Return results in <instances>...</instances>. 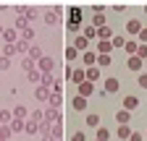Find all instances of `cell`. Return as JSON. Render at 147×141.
Listing matches in <instances>:
<instances>
[{
    "mask_svg": "<svg viewBox=\"0 0 147 141\" xmlns=\"http://www.w3.org/2000/svg\"><path fill=\"white\" fill-rule=\"evenodd\" d=\"M116 120H118V126H129V120H131V112L121 107V110L116 112Z\"/></svg>",
    "mask_w": 147,
    "mask_h": 141,
    "instance_id": "16",
    "label": "cell"
},
{
    "mask_svg": "<svg viewBox=\"0 0 147 141\" xmlns=\"http://www.w3.org/2000/svg\"><path fill=\"white\" fill-rule=\"evenodd\" d=\"M92 94H95V84H92V81H82L79 84V97H92Z\"/></svg>",
    "mask_w": 147,
    "mask_h": 141,
    "instance_id": "11",
    "label": "cell"
},
{
    "mask_svg": "<svg viewBox=\"0 0 147 141\" xmlns=\"http://www.w3.org/2000/svg\"><path fill=\"white\" fill-rule=\"evenodd\" d=\"M118 89H121V81H118L116 76L105 78V84H102V92H105V94H113V92H118Z\"/></svg>",
    "mask_w": 147,
    "mask_h": 141,
    "instance_id": "7",
    "label": "cell"
},
{
    "mask_svg": "<svg viewBox=\"0 0 147 141\" xmlns=\"http://www.w3.org/2000/svg\"><path fill=\"white\" fill-rule=\"evenodd\" d=\"M42 19H45V24H47V26H55V24H61V5H53V8H47Z\"/></svg>",
    "mask_w": 147,
    "mask_h": 141,
    "instance_id": "2",
    "label": "cell"
},
{
    "mask_svg": "<svg viewBox=\"0 0 147 141\" xmlns=\"http://www.w3.org/2000/svg\"><path fill=\"white\" fill-rule=\"evenodd\" d=\"M100 39H113V29H110V26L97 29V42H100Z\"/></svg>",
    "mask_w": 147,
    "mask_h": 141,
    "instance_id": "27",
    "label": "cell"
},
{
    "mask_svg": "<svg viewBox=\"0 0 147 141\" xmlns=\"http://www.w3.org/2000/svg\"><path fill=\"white\" fill-rule=\"evenodd\" d=\"M34 97L40 99V102H47V99H50V89H45V86H37V89H34Z\"/></svg>",
    "mask_w": 147,
    "mask_h": 141,
    "instance_id": "25",
    "label": "cell"
},
{
    "mask_svg": "<svg viewBox=\"0 0 147 141\" xmlns=\"http://www.w3.org/2000/svg\"><path fill=\"white\" fill-rule=\"evenodd\" d=\"M13 55H18V50H16V45H5V47H3V58H8V60H11Z\"/></svg>",
    "mask_w": 147,
    "mask_h": 141,
    "instance_id": "35",
    "label": "cell"
},
{
    "mask_svg": "<svg viewBox=\"0 0 147 141\" xmlns=\"http://www.w3.org/2000/svg\"><path fill=\"white\" fill-rule=\"evenodd\" d=\"M82 63H84L87 68L97 65V52H95V50H87V52H82Z\"/></svg>",
    "mask_w": 147,
    "mask_h": 141,
    "instance_id": "10",
    "label": "cell"
},
{
    "mask_svg": "<svg viewBox=\"0 0 147 141\" xmlns=\"http://www.w3.org/2000/svg\"><path fill=\"white\" fill-rule=\"evenodd\" d=\"M95 141H97V138H95Z\"/></svg>",
    "mask_w": 147,
    "mask_h": 141,
    "instance_id": "52",
    "label": "cell"
},
{
    "mask_svg": "<svg viewBox=\"0 0 147 141\" xmlns=\"http://www.w3.org/2000/svg\"><path fill=\"white\" fill-rule=\"evenodd\" d=\"M113 65V55H97V68H108Z\"/></svg>",
    "mask_w": 147,
    "mask_h": 141,
    "instance_id": "29",
    "label": "cell"
},
{
    "mask_svg": "<svg viewBox=\"0 0 147 141\" xmlns=\"http://www.w3.org/2000/svg\"><path fill=\"white\" fill-rule=\"evenodd\" d=\"M13 118L16 120H26L29 118V110L24 107V104H16V107H13Z\"/></svg>",
    "mask_w": 147,
    "mask_h": 141,
    "instance_id": "21",
    "label": "cell"
},
{
    "mask_svg": "<svg viewBox=\"0 0 147 141\" xmlns=\"http://www.w3.org/2000/svg\"><path fill=\"white\" fill-rule=\"evenodd\" d=\"M50 136H53V141H61V138H63V123H55Z\"/></svg>",
    "mask_w": 147,
    "mask_h": 141,
    "instance_id": "31",
    "label": "cell"
},
{
    "mask_svg": "<svg viewBox=\"0 0 147 141\" xmlns=\"http://www.w3.org/2000/svg\"><path fill=\"white\" fill-rule=\"evenodd\" d=\"M71 141H87V136H84V131H76L71 136Z\"/></svg>",
    "mask_w": 147,
    "mask_h": 141,
    "instance_id": "46",
    "label": "cell"
},
{
    "mask_svg": "<svg viewBox=\"0 0 147 141\" xmlns=\"http://www.w3.org/2000/svg\"><path fill=\"white\" fill-rule=\"evenodd\" d=\"M95 52H97V55H113V45H110V39L95 42Z\"/></svg>",
    "mask_w": 147,
    "mask_h": 141,
    "instance_id": "6",
    "label": "cell"
},
{
    "mask_svg": "<svg viewBox=\"0 0 147 141\" xmlns=\"http://www.w3.org/2000/svg\"><path fill=\"white\" fill-rule=\"evenodd\" d=\"M95 138H97V141H108V138H110V131H108V128H102V126H100V128H97V131H95Z\"/></svg>",
    "mask_w": 147,
    "mask_h": 141,
    "instance_id": "34",
    "label": "cell"
},
{
    "mask_svg": "<svg viewBox=\"0 0 147 141\" xmlns=\"http://www.w3.org/2000/svg\"><path fill=\"white\" fill-rule=\"evenodd\" d=\"M34 37H37V34H34V29H32V26L21 31V39H24V42H29V45H32V39H34Z\"/></svg>",
    "mask_w": 147,
    "mask_h": 141,
    "instance_id": "41",
    "label": "cell"
},
{
    "mask_svg": "<svg viewBox=\"0 0 147 141\" xmlns=\"http://www.w3.org/2000/svg\"><path fill=\"white\" fill-rule=\"evenodd\" d=\"M26 58H32L34 63L40 60V58H42V50H40V45H32V47H29V52H26Z\"/></svg>",
    "mask_w": 147,
    "mask_h": 141,
    "instance_id": "26",
    "label": "cell"
},
{
    "mask_svg": "<svg viewBox=\"0 0 147 141\" xmlns=\"http://www.w3.org/2000/svg\"><path fill=\"white\" fill-rule=\"evenodd\" d=\"M3 31H5V29H3V26H0V37H3Z\"/></svg>",
    "mask_w": 147,
    "mask_h": 141,
    "instance_id": "49",
    "label": "cell"
},
{
    "mask_svg": "<svg viewBox=\"0 0 147 141\" xmlns=\"http://www.w3.org/2000/svg\"><path fill=\"white\" fill-rule=\"evenodd\" d=\"M144 13H147V5H144Z\"/></svg>",
    "mask_w": 147,
    "mask_h": 141,
    "instance_id": "50",
    "label": "cell"
},
{
    "mask_svg": "<svg viewBox=\"0 0 147 141\" xmlns=\"http://www.w3.org/2000/svg\"><path fill=\"white\" fill-rule=\"evenodd\" d=\"M11 68V60L8 58H0V70H8Z\"/></svg>",
    "mask_w": 147,
    "mask_h": 141,
    "instance_id": "48",
    "label": "cell"
},
{
    "mask_svg": "<svg viewBox=\"0 0 147 141\" xmlns=\"http://www.w3.org/2000/svg\"><path fill=\"white\" fill-rule=\"evenodd\" d=\"M137 47H139V45H137V39H126V45H123V52H126L129 58H131V55H137Z\"/></svg>",
    "mask_w": 147,
    "mask_h": 141,
    "instance_id": "22",
    "label": "cell"
},
{
    "mask_svg": "<svg viewBox=\"0 0 147 141\" xmlns=\"http://www.w3.org/2000/svg\"><path fill=\"white\" fill-rule=\"evenodd\" d=\"M100 123H102V118H100L97 112H87V118H84V126H87V128H95V131H97Z\"/></svg>",
    "mask_w": 147,
    "mask_h": 141,
    "instance_id": "9",
    "label": "cell"
},
{
    "mask_svg": "<svg viewBox=\"0 0 147 141\" xmlns=\"http://www.w3.org/2000/svg\"><path fill=\"white\" fill-rule=\"evenodd\" d=\"M82 81H87L84 68H74V73H71V84H82Z\"/></svg>",
    "mask_w": 147,
    "mask_h": 141,
    "instance_id": "24",
    "label": "cell"
},
{
    "mask_svg": "<svg viewBox=\"0 0 147 141\" xmlns=\"http://www.w3.org/2000/svg\"><path fill=\"white\" fill-rule=\"evenodd\" d=\"M116 136L118 138H129V136H131V128H129V126H118L116 128Z\"/></svg>",
    "mask_w": 147,
    "mask_h": 141,
    "instance_id": "37",
    "label": "cell"
},
{
    "mask_svg": "<svg viewBox=\"0 0 147 141\" xmlns=\"http://www.w3.org/2000/svg\"><path fill=\"white\" fill-rule=\"evenodd\" d=\"M76 58H82V52H79L76 47H74V45H71V47H66V60H68V65H71L74 60H76Z\"/></svg>",
    "mask_w": 147,
    "mask_h": 141,
    "instance_id": "23",
    "label": "cell"
},
{
    "mask_svg": "<svg viewBox=\"0 0 147 141\" xmlns=\"http://www.w3.org/2000/svg\"><path fill=\"white\" fill-rule=\"evenodd\" d=\"M142 29H144V26H142L139 19H129V21H126V34H129V39H137V34H139Z\"/></svg>",
    "mask_w": 147,
    "mask_h": 141,
    "instance_id": "4",
    "label": "cell"
},
{
    "mask_svg": "<svg viewBox=\"0 0 147 141\" xmlns=\"http://www.w3.org/2000/svg\"><path fill=\"white\" fill-rule=\"evenodd\" d=\"M71 107L76 110V112H84V110H87V97H79V94H76V97L71 99Z\"/></svg>",
    "mask_w": 147,
    "mask_h": 141,
    "instance_id": "15",
    "label": "cell"
},
{
    "mask_svg": "<svg viewBox=\"0 0 147 141\" xmlns=\"http://www.w3.org/2000/svg\"><path fill=\"white\" fill-rule=\"evenodd\" d=\"M11 120H13L11 110H0V126H11Z\"/></svg>",
    "mask_w": 147,
    "mask_h": 141,
    "instance_id": "32",
    "label": "cell"
},
{
    "mask_svg": "<svg viewBox=\"0 0 147 141\" xmlns=\"http://www.w3.org/2000/svg\"><path fill=\"white\" fill-rule=\"evenodd\" d=\"M21 68H24L26 73H29V70H34V68H37V63H34L32 58H21Z\"/></svg>",
    "mask_w": 147,
    "mask_h": 141,
    "instance_id": "39",
    "label": "cell"
},
{
    "mask_svg": "<svg viewBox=\"0 0 147 141\" xmlns=\"http://www.w3.org/2000/svg\"><path fill=\"white\" fill-rule=\"evenodd\" d=\"M137 84L142 86V89H147V70H144V73H139V76H137Z\"/></svg>",
    "mask_w": 147,
    "mask_h": 141,
    "instance_id": "44",
    "label": "cell"
},
{
    "mask_svg": "<svg viewBox=\"0 0 147 141\" xmlns=\"http://www.w3.org/2000/svg\"><path fill=\"white\" fill-rule=\"evenodd\" d=\"M24 133H29V136H37V133H40V123L26 120V123H24Z\"/></svg>",
    "mask_w": 147,
    "mask_h": 141,
    "instance_id": "20",
    "label": "cell"
},
{
    "mask_svg": "<svg viewBox=\"0 0 147 141\" xmlns=\"http://www.w3.org/2000/svg\"><path fill=\"white\" fill-rule=\"evenodd\" d=\"M24 123H26V120H16V118H13V120H11V131H13V133H21V131H24Z\"/></svg>",
    "mask_w": 147,
    "mask_h": 141,
    "instance_id": "38",
    "label": "cell"
},
{
    "mask_svg": "<svg viewBox=\"0 0 147 141\" xmlns=\"http://www.w3.org/2000/svg\"><path fill=\"white\" fill-rule=\"evenodd\" d=\"M55 81H58V78H55V73H42L40 86H45V89H53V86H55Z\"/></svg>",
    "mask_w": 147,
    "mask_h": 141,
    "instance_id": "18",
    "label": "cell"
},
{
    "mask_svg": "<svg viewBox=\"0 0 147 141\" xmlns=\"http://www.w3.org/2000/svg\"><path fill=\"white\" fill-rule=\"evenodd\" d=\"M3 39H5V45H16L18 39H21V34H18V31L11 26V29H5V31H3Z\"/></svg>",
    "mask_w": 147,
    "mask_h": 141,
    "instance_id": "12",
    "label": "cell"
},
{
    "mask_svg": "<svg viewBox=\"0 0 147 141\" xmlns=\"http://www.w3.org/2000/svg\"><path fill=\"white\" fill-rule=\"evenodd\" d=\"M26 78H29V84H37V86H40V81H42V73H40V70H29V73H26Z\"/></svg>",
    "mask_w": 147,
    "mask_h": 141,
    "instance_id": "30",
    "label": "cell"
},
{
    "mask_svg": "<svg viewBox=\"0 0 147 141\" xmlns=\"http://www.w3.org/2000/svg\"><path fill=\"white\" fill-rule=\"evenodd\" d=\"M110 45H113V50H123V45H126V37H118V34H113Z\"/></svg>",
    "mask_w": 147,
    "mask_h": 141,
    "instance_id": "33",
    "label": "cell"
},
{
    "mask_svg": "<svg viewBox=\"0 0 147 141\" xmlns=\"http://www.w3.org/2000/svg\"><path fill=\"white\" fill-rule=\"evenodd\" d=\"M74 47H76L79 52H87V50H89V39L82 34V37H76V39H74Z\"/></svg>",
    "mask_w": 147,
    "mask_h": 141,
    "instance_id": "17",
    "label": "cell"
},
{
    "mask_svg": "<svg viewBox=\"0 0 147 141\" xmlns=\"http://www.w3.org/2000/svg\"><path fill=\"white\" fill-rule=\"evenodd\" d=\"M45 123H50V126H55V123H63L61 110H58V107H45Z\"/></svg>",
    "mask_w": 147,
    "mask_h": 141,
    "instance_id": "5",
    "label": "cell"
},
{
    "mask_svg": "<svg viewBox=\"0 0 147 141\" xmlns=\"http://www.w3.org/2000/svg\"><path fill=\"white\" fill-rule=\"evenodd\" d=\"M61 102H63V94H53V92H50V99H47V107H58V110H61Z\"/></svg>",
    "mask_w": 147,
    "mask_h": 141,
    "instance_id": "28",
    "label": "cell"
},
{
    "mask_svg": "<svg viewBox=\"0 0 147 141\" xmlns=\"http://www.w3.org/2000/svg\"><path fill=\"white\" fill-rule=\"evenodd\" d=\"M29 120H34V123H42V120H45V110H34Z\"/></svg>",
    "mask_w": 147,
    "mask_h": 141,
    "instance_id": "42",
    "label": "cell"
},
{
    "mask_svg": "<svg viewBox=\"0 0 147 141\" xmlns=\"http://www.w3.org/2000/svg\"><path fill=\"white\" fill-rule=\"evenodd\" d=\"M37 70H40V73H55V60L50 55H42L37 60Z\"/></svg>",
    "mask_w": 147,
    "mask_h": 141,
    "instance_id": "3",
    "label": "cell"
},
{
    "mask_svg": "<svg viewBox=\"0 0 147 141\" xmlns=\"http://www.w3.org/2000/svg\"><path fill=\"white\" fill-rule=\"evenodd\" d=\"M144 138H147V131H144Z\"/></svg>",
    "mask_w": 147,
    "mask_h": 141,
    "instance_id": "51",
    "label": "cell"
},
{
    "mask_svg": "<svg viewBox=\"0 0 147 141\" xmlns=\"http://www.w3.org/2000/svg\"><path fill=\"white\" fill-rule=\"evenodd\" d=\"M137 39H139V45H147V29H142V31L137 34Z\"/></svg>",
    "mask_w": 147,
    "mask_h": 141,
    "instance_id": "45",
    "label": "cell"
},
{
    "mask_svg": "<svg viewBox=\"0 0 147 141\" xmlns=\"http://www.w3.org/2000/svg\"><path fill=\"white\" fill-rule=\"evenodd\" d=\"M142 65H144V60L137 58V55H131V58L126 60V68H129V70H137V73H142Z\"/></svg>",
    "mask_w": 147,
    "mask_h": 141,
    "instance_id": "13",
    "label": "cell"
},
{
    "mask_svg": "<svg viewBox=\"0 0 147 141\" xmlns=\"http://www.w3.org/2000/svg\"><path fill=\"white\" fill-rule=\"evenodd\" d=\"M66 26H68V31H82V8L79 5H74V8H68V21H66Z\"/></svg>",
    "mask_w": 147,
    "mask_h": 141,
    "instance_id": "1",
    "label": "cell"
},
{
    "mask_svg": "<svg viewBox=\"0 0 147 141\" xmlns=\"http://www.w3.org/2000/svg\"><path fill=\"white\" fill-rule=\"evenodd\" d=\"M137 58L147 60V45H139V47H137Z\"/></svg>",
    "mask_w": 147,
    "mask_h": 141,
    "instance_id": "43",
    "label": "cell"
},
{
    "mask_svg": "<svg viewBox=\"0 0 147 141\" xmlns=\"http://www.w3.org/2000/svg\"><path fill=\"white\" fill-rule=\"evenodd\" d=\"M29 47H32V45H29V42H24V39H18V42H16L18 55H26V52H29Z\"/></svg>",
    "mask_w": 147,
    "mask_h": 141,
    "instance_id": "40",
    "label": "cell"
},
{
    "mask_svg": "<svg viewBox=\"0 0 147 141\" xmlns=\"http://www.w3.org/2000/svg\"><path fill=\"white\" fill-rule=\"evenodd\" d=\"M11 136H13L11 126H0V141H11Z\"/></svg>",
    "mask_w": 147,
    "mask_h": 141,
    "instance_id": "36",
    "label": "cell"
},
{
    "mask_svg": "<svg viewBox=\"0 0 147 141\" xmlns=\"http://www.w3.org/2000/svg\"><path fill=\"white\" fill-rule=\"evenodd\" d=\"M84 76H87V81H92V84H95L97 78H102V73H100V68H97V65H92V68H84Z\"/></svg>",
    "mask_w": 147,
    "mask_h": 141,
    "instance_id": "14",
    "label": "cell"
},
{
    "mask_svg": "<svg viewBox=\"0 0 147 141\" xmlns=\"http://www.w3.org/2000/svg\"><path fill=\"white\" fill-rule=\"evenodd\" d=\"M129 141H144V136L139 131H131V136H129Z\"/></svg>",
    "mask_w": 147,
    "mask_h": 141,
    "instance_id": "47",
    "label": "cell"
},
{
    "mask_svg": "<svg viewBox=\"0 0 147 141\" xmlns=\"http://www.w3.org/2000/svg\"><path fill=\"white\" fill-rule=\"evenodd\" d=\"M137 107H139V97H137V94H126V97H123V110L134 112Z\"/></svg>",
    "mask_w": 147,
    "mask_h": 141,
    "instance_id": "8",
    "label": "cell"
},
{
    "mask_svg": "<svg viewBox=\"0 0 147 141\" xmlns=\"http://www.w3.org/2000/svg\"><path fill=\"white\" fill-rule=\"evenodd\" d=\"M82 34H84L89 42H97V29L92 26V24H89V26H82Z\"/></svg>",
    "mask_w": 147,
    "mask_h": 141,
    "instance_id": "19",
    "label": "cell"
}]
</instances>
